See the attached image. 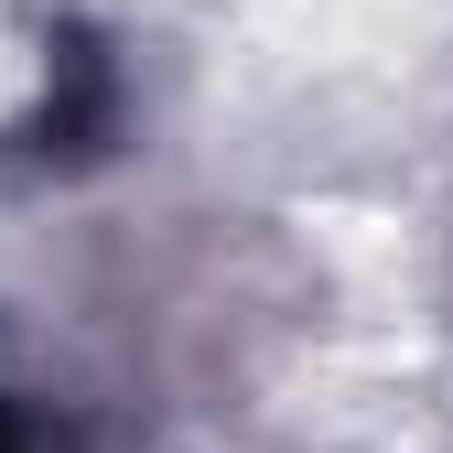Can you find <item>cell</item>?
Wrapping results in <instances>:
<instances>
[{
  "label": "cell",
  "instance_id": "1",
  "mask_svg": "<svg viewBox=\"0 0 453 453\" xmlns=\"http://www.w3.org/2000/svg\"><path fill=\"white\" fill-rule=\"evenodd\" d=\"M22 97H33V54H22V43H0V119H12Z\"/></svg>",
  "mask_w": 453,
  "mask_h": 453
}]
</instances>
